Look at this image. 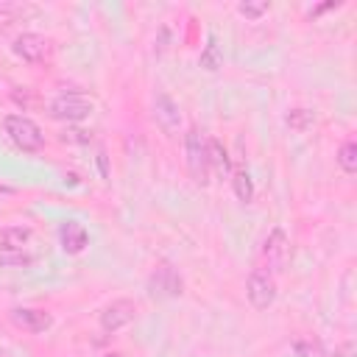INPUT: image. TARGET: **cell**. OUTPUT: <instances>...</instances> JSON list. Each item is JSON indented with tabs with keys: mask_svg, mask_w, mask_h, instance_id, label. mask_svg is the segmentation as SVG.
I'll return each instance as SVG.
<instances>
[{
	"mask_svg": "<svg viewBox=\"0 0 357 357\" xmlns=\"http://www.w3.org/2000/svg\"><path fill=\"white\" fill-rule=\"evenodd\" d=\"M3 128H6L8 139L17 148H22V151H42V145H45L42 128L31 117H25V114H6Z\"/></svg>",
	"mask_w": 357,
	"mask_h": 357,
	"instance_id": "6da1fadb",
	"label": "cell"
},
{
	"mask_svg": "<svg viewBox=\"0 0 357 357\" xmlns=\"http://www.w3.org/2000/svg\"><path fill=\"white\" fill-rule=\"evenodd\" d=\"M184 156H187V170L192 181L204 187L209 181V159H206V139L195 126L184 134Z\"/></svg>",
	"mask_w": 357,
	"mask_h": 357,
	"instance_id": "7a4b0ae2",
	"label": "cell"
},
{
	"mask_svg": "<svg viewBox=\"0 0 357 357\" xmlns=\"http://www.w3.org/2000/svg\"><path fill=\"white\" fill-rule=\"evenodd\" d=\"M47 109H50V117H56V120H64V123H81L84 117L92 114V100H89L84 92L70 89V92L56 95V98L50 100Z\"/></svg>",
	"mask_w": 357,
	"mask_h": 357,
	"instance_id": "3957f363",
	"label": "cell"
},
{
	"mask_svg": "<svg viewBox=\"0 0 357 357\" xmlns=\"http://www.w3.org/2000/svg\"><path fill=\"white\" fill-rule=\"evenodd\" d=\"M245 296H248L254 310H268L273 304V298H276V282H273L271 271L254 268L248 273V282H245Z\"/></svg>",
	"mask_w": 357,
	"mask_h": 357,
	"instance_id": "277c9868",
	"label": "cell"
},
{
	"mask_svg": "<svg viewBox=\"0 0 357 357\" xmlns=\"http://www.w3.org/2000/svg\"><path fill=\"white\" fill-rule=\"evenodd\" d=\"M262 259L268 265V271H282L290 259V240L284 234V229H271V234L262 243Z\"/></svg>",
	"mask_w": 357,
	"mask_h": 357,
	"instance_id": "5b68a950",
	"label": "cell"
},
{
	"mask_svg": "<svg viewBox=\"0 0 357 357\" xmlns=\"http://www.w3.org/2000/svg\"><path fill=\"white\" fill-rule=\"evenodd\" d=\"M137 315V304L131 298H114L112 304H106L100 310V329L103 332H117L126 324H131Z\"/></svg>",
	"mask_w": 357,
	"mask_h": 357,
	"instance_id": "8992f818",
	"label": "cell"
},
{
	"mask_svg": "<svg viewBox=\"0 0 357 357\" xmlns=\"http://www.w3.org/2000/svg\"><path fill=\"white\" fill-rule=\"evenodd\" d=\"M181 287H184L181 276H178L170 265L156 268V271L151 273V279H148V293H151L153 298H176V296H181Z\"/></svg>",
	"mask_w": 357,
	"mask_h": 357,
	"instance_id": "52a82bcc",
	"label": "cell"
},
{
	"mask_svg": "<svg viewBox=\"0 0 357 357\" xmlns=\"http://www.w3.org/2000/svg\"><path fill=\"white\" fill-rule=\"evenodd\" d=\"M153 120H156V126H159L167 137H173V134L178 131V126H181V112H178V103H176L167 92H156V98H153Z\"/></svg>",
	"mask_w": 357,
	"mask_h": 357,
	"instance_id": "ba28073f",
	"label": "cell"
},
{
	"mask_svg": "<svg viewBox=\"0 0 357 357\" xmlns=\"http://www.w3.org/2000/svg\"><path fill=\"white\" fill-rule=\"evenodd\" d=\"M11 50L22 59V61H42L50 53V42L42 33H20L11 45Z\"/></svg>",
	"mask_w": 357,
	"mask_h": 357,
	"instance_id": "9c48e42d",
	"label": "cell"
},
{
	"mask_svg": "<svg viewBox=\"0 0 357 357\" xmlns=\"http://www.w3.org/2000/svg\"><path fill=\"white\" fill-rule=\"evenodd\" d=\"M59 240H61L64 254H81V251L86 248V243H89V234H86L84 223H78V220H64V223L59 226Z\"/></svg>",
	"mask_w": 357,
	"mask_h": 357,
	"instance_id": "30bf717a",
	"label": "cell"
},
{
	"mask_svg": "<svg viewBox=\"0 0 357 357\" xmlns=\"http://www.w3.org/2000/svg\"><path fill=\"white\" fill-rule=\"evenodd\" d=\"M11 321L28 332H45L50 329L53 318L45 312V310H33V307H14L11 310Z\"/></svg>",
	"mask_w": 357,
	"mask_h": 357,
	"instance_id": "8fae6325",
	"label": "cell"
},
{
	"mask_svg": "<svg viewBox=\"0 0 357 357\" xmlns=\"http://www.w3.org/2000/svg\"><path fill=\"white\" fill-rule=\"evenodd\" d=\"M206 159H209V170H215L220 178H226L231 173V159L220 139H215V137L206 139Z\"/></svg>",
	"mask_w": 357,
	"mask_h": 357,
	"instance_id": "7c38bea8",
	"label": "cell"
},
{
	"mask_svg": "<svg viewBox=\"0 0 357 357\" xmlns=\"http://www.w3.org/2000/svg\"><path fill=\"white\" fill-rule=\"evenodd\" d=\"M28 240H31V229L28 226L0 229V248H25Z\"/></svg>",
	"mask_w": 357,
	"mask_h": 357,
	"instance_id": "4fadbf2b",
	"label": "cell"
},
{
	"mask_svg": "<svg viewBox=\"0 0 357 357\" xmlns=\"http://www.w3.org/2000/svg\"><path fill=\"white\" fill-rule=\"evenodd\" d=\"M198 64H201L204 70H209V73H215V70L223 64V53H220V47H218V42H215V36H206V45H204V50H201Z\"/></svg>",
	"mask_w": 357,
	"mask_h": 357,
	"instance_id": "5bb4252c",
	"label": "cell"
},
{
	"mask_svg": "<svg viewBox=\"0 0 357 357\" xmlns=\"http://www.w3.org/2000/svg\"><path fill=\"white\" fill-rule=\"evenodd\" d=\"M231 187H234V195H237L243 204H251V201H254V181H251L248 170H237L234 178H231Z\"/></svg>",
	"mask_w": 357,
	"mask_h": 357,
	"instance_id": "9a60e30c",
	"label": "cell"
},
{
	"mask_svg": "<svg viewBox=\"0 0 357 357\" xmlns=\"http://www.w3.org/2000/svg\"><path fill=\"white\" fill-rule=\"evenodd\" d=\"M31 262L33 257L25 254L22 248H0V268H25Z\"/></svg>",
	"mask_w": 357,
	"mask_h": 357,
	"instance_id": "2e32d148",
	"label": "cell"
},
{
	"mask_svg": "<svg viewBox=\"0 0 357 357\" xmlns=\"http://www.w3.org/2000/svg\"><path fill=\"white\" fill-rule=\"evenodd\" d=\"M284 123H287L293 131H307V128L315 123V117H312L310 109H290V112L284 114Z\"/></svg>",
	"mask_w": 357,
	"mask_h": 357,
	"instance_id": "e0dca14e",
	"label": "cell"
},
{
	"mask_svg": "<svg viewBox=\"0 0 357 357\" xmlns=\"http://www.w3.org/2000/svg\"><path fill=\"white\" fill-rule=\"evenodd\" d=\"M337 165L346 170V173H354L357 170V142H343L340 151H337Z\"/></svg>",
	"mask_w": 357,
	"mask_h": 357,
	"instance_id": "ac0fdd59",
	"label": "cell"
},
{
	"mask_svg": "<svg viewBox=\"0 0 357 357\" xmlns=\"http://www.w3.org/2000/svg\"><path fill=\"white\" fill-rule=\"evenodd\" d=\"M237 11H240L243 17H248V20H257V17H262V14L268 11V3H265V0H243V3L237 6Z\"/></svg>",
	"mask_w": 357,
	"mask_h": 357,
	"instance_id": "d6986e66",
	"label": "cell"
},
{
	"mask_svg": "<svg viewBox=\"0 0 357 357\" xmlns=\"http://www.w3.org/2000/svg\"><path fill=\"white\" fill-rule=\"evenodd\" d=\"M92 139V131L86 128H64L61 131V142H89Z\"/></svg>",
	"mask_w": 357,
	"mask_h": 357,
	"instance_id": "ffe728a7",
	"label": "cell"
},
{
	"mask_svg": "<svg viewBox=\"0 0 357 357\" xmlns=\"http://www.w3.org/2000/svg\"><path fill=\"white\" fill-rule=\"evenodd\" d=\"M296 357H324L321 346L312 343V340H298L296 343Z\"/></svg>",
	"mask_w": 357,
	"mask_h": 357,
	"instance_id": "44dd1931",
	"label": "cell"
},
{
	"mask_svg": "<svg viewBox=\"0 0 357 357\" xmlns=\"http://www.w3.org/2000/svg\"><path fill=\"white\" fill-rule=\"evenodd\" d=\"M98 167H100V176L109 178V162H106V151H98Z\"/></svg>",
	"mask_w": 357,
	"mask_h": 357,
	"instance_id": "7402d4cb",
	"label": "cell"
},
{
	"mask_svg": "<svg viewBox=\"0 0 357 357\" xmlns=\"http://www.w3.org/2000/svg\"><path fill=\"white\" fill-rule=\"evenodd\" d=\"M340 3H324V6H315L312 11H310V17H318V14H324V11H329V8H337Z\"/></svg>",
	"mask_w": 357,
	"mask_h": 357,
	"instance_id": "603a6c76",
	"label": "cell"
},
{
	"mask_svg": "<svg viewBox=\"0 0 357 357\" xmlns=\"http://www.w3.org/2000/svg\"><path fill=\"white\" fill-rule=\"evenodd\" d=\"M20 6L17 3H11V0H0V14H11V11H17Z\"/></svg>",
	"mask_w": 357,
	"mask_h": 357,
	"instance_id": "cb8c5ba5",
	"label": "cell"
},
{
	"mask_svg": "<svg viewBox=\"0 0 357 357\" xmlns=\"http://www.w3.org/2000/svg\"><path fill=\"white\" fill-rule=\"evenodd\" d=\"M103 357H123L120 351H109V354H103Z\"/></svg>",
	"mask_w": 357,
	"mask_h": 357,
	"instance_id": "d4e9b609",
	"label": "cell"
}]
</instances>
